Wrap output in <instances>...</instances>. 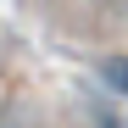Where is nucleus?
<instances>
[{
    "label": "nucleus",
    "mask_w": 128,
    "mask_h": 128,
    "mask_svg": "<svg viewBox=\"0 0 128 128\" xmlns=\"http://www.w3.org/2000/svg\"><path fill=\"white\" fill-rule=\"evenodd\" d=\"M100 78L112 84L117 95H128V56H106V61H100Z\"/></svg>",
    "instance_id": "obj_1"
},
{
    "label": "nucleus",
    "mask_w": 128,
    "mask_h": 128,
    "mask_svg": "<svg viewBox=\"0 0 128 128\" xmlns=\"http://www.w3.org/2000/svg\"><path fill=\"white\" fill-rule=\"evenodd\" d=\"M95 128H122V122H117L112 112H100V117H95Z\"/></svg>",
    "instance_id": "obj_2"
}]
</instances>
